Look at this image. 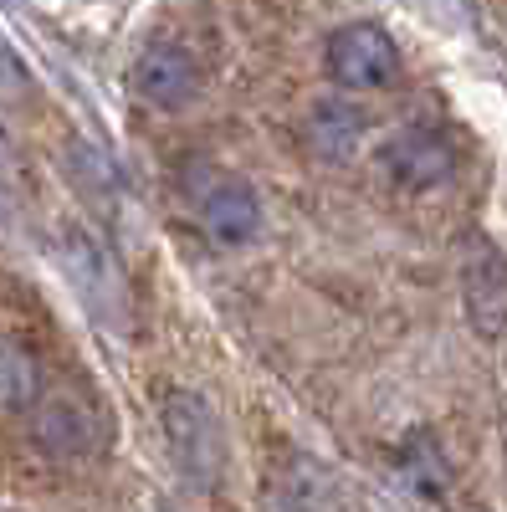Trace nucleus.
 <instances>
[{"mask_svg":"<svg viewBox=\"0 0 507 512\" xmlns=\"http://www.w3.org/2000/svg\"><path fill=\"white\" fill-rule=\"evenodd\" d=\"M287 502H292V512H349L344 487H338L328 472H318V466L287 477Z\"/></svg>","mask_w":507,"mask_h":512,"instance_id":"nucleus-9","label":"nucleus"},{"mask_svg":"<svg viewBox=\"0 0 507 512\" xmlns=\"http://www.w3.org/2000/svg\"><path fill=\"white\" fill-rule=\"evenodd\" d=\"M159 425H164V446H169V461L180 466V477L200 492L221 487L226 441H221V425H216V415H210V405L190 390H175L159 405Z\"/></svg>","mask_w":507,"mask_h":512,"instance_id":"nucleus-1","label":"nucleus"},{"mask_svg":"<svg viewBox=\"0 0 507 512\" xmlns=\"http://www.w3.org/2000/svg\"><path fill=\"white\" fill-rule=\"evenodd\" d=\"M41 405V369L21 338L0 333V415H31Z\"/></svg>","mask_w":507,"mask_h":512,"instance_id":"nucleus-8","label":"nucleus"},{"mask_svg":"<svg viewBox=\"0 0 507 512\" xmlns=\"http://www.w3.org/2000/svg\"><path fill=\"white\" fill-rule=\"evenodd\" d=\"M303 134H308V149L318 159H333V164H344L364 149V134H369V123L354 103L344 98H323L308 108V123H303Z\"/></svg>","mask_w":507,"mask_h":512,"instance_id":"nucleus-7","label":"nucleus"},{"mask_svg":"<svg viewBox=\"0 0 507 512\" xmlns=\"http://www.w3.org/2000/svg\"><path fill=\"white\" fill-rule=\"evenodd\" d=\"M379 164H385V175L400 190H436L441 180H451L456 149H451V139L431 134V128H405V134H395L379 149Z\"/></svg>","mask_w":507,"mask_h":512,"instance_id":"nucleus-5","label":"nucleus"},{"mask_svg":"<svg viewBox=\"0 0 507 512\" xmlns=\"http://www.w3.org/2000/svg\"><path fill=\"white\" fill-rule=\"evenodd\" d=\"M190 205L195 221L210 241L221 246H246L262 231V195L241 175H221V169H195L190 175Z\"/></svg>","mask_w":507,"mask_h":512,"instance_id":"nucleus-2","label":"nucleus"},{"mask_svg":"<svg viewBox=\"0 0 507 512\" xmlns=\"http://www.w3.org/2000/svg\"><path fill=\"white\" fill-rule=\"evenodd\" d=\"M129 93L149 108H185L200 93V67L185 47H144L129 67Z\"/></svg>","mask_w":507,"mask_h":512,"instance_id":"nucleus-4","label":"nucleus"},{"mask_svg":"<svg viewBox=\"0 0 507 512\" xmlns=\"http://www.w3.org/2000/svg\"><path fill=\"white\" fill-rule=\"evenodd\" d=\"M323 62H328V77L338 82V88H349V93L390 88V82L400 77V47H395V36L385 26H374V21L338 26L328 36Z\"/></svg>","mask_w":507,"mask_h":512,"instance_id":"nucleus-3","label":"nucleus"},{"mask_svg":"<svg viewBox=\"0 0 507 512\" xmlns=\"http://www.w3.org/2000/svg\"><path fill=\"white\" fill-rule=\"evenodd\" d=\"M31 436L41 451L52 456H88L108 441V420L93 405H77V400H47L31 410Z\"/></svg>","mask_w":507,"mask_h":512,"instance_id":"nucleus-6","label":"nucleus"},{"mask_svg":"<svg viewBox=\"0 0 507 512\" xmlns=\"http://www.w3.org/2000/svg\"><path fill=\"white\" fill-rule=\"evenodd\" d=\"M26 88V67H21V57L6 47V36H0V98H16Z\"/></svg>","mask_w":507,"mask_h":512,"instance_id":"nucleus-10","label":"nucleus"}]
</instances>
